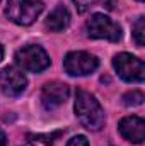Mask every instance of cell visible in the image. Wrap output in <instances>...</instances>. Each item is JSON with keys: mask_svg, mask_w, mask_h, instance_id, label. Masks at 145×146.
<instances>
[{"mask_svg": "<svg viewBox=\"0 0 145 146\" xmlns=\"http://www.w3.org/2000/svg\"><path fill=\"white\" fill-rule=\"evenodd\" d=\"M73 109H75L77 119L80 121V124L85 129H89V131H101L103 129L104 121H106L104 119V110H103L101 104L97 102V99L92 94L79 88L77 94H75Z\"/></svg>", "mask_w": 145, "mask_h": 146, "instance_id": "1", "label": "cell"}, {"mask_svg": "<svg viewBox=\"0 0 145 146\" xmlns=\"http://www.w3.org/2000/svg\"><path fill=\"white\" fill-rule=\"evenodd\" d=\"M43 9L44 5L41 0H9L5 14L19 26H31L39 17Z\"/></svg>", "mask_w": 145, "mask_h": 146, "instance_id": "2", "label": "cell"}, {"mask_svg": "<svg viewBox=\"0 0 145 146\" xmlns=\"http://www.w3.org/2000/svg\"><path fill=\"white\" fill-rule=\"evenodd\" d=\"M15 63L26 70V72H33V73H39L43 70H46L50 66V56L48 53L38 46V44H28L24 48H21L15 53Z\"/></svg>", "mask_w": 145, "mask_h": 146, "instance_id": "3", "label": "cell"}, {"mask_svg": "<svg viewBox=\"0 0 145 146\" xmlns=\"http://www.w3.org/2000/svg\"><path fill=\"white\" fill-rule=\"evenodd\" d=\"M113 66L119 78L130 83H140L145 78V66L144 61L130 53H119L113 58Z\"/></svg>", "mask_w": 145, "mask_h": 146, "instance_id": "4", "label": "cell"}, {"mask_svg": "<svg viewBox=\"0 0 145 146\" xmlns=\"http://www.w3.org/2000/svg\"><path fill=\"white\" fill-rule=\"evenodd\" d=\"M85 27H87L89 37H92V39H106L111 42H116L121 39V27L104 14L91 15Z\"/></svg>", "mask_w": 145, "mask_h": 146, "instance_id": "5", "label": "cell"}, {"mask_svg": "<svg viewBox=\"0 0 145 146\" xmlns=\"http://www.w3.org/2000/svg\"><path fill=\"white\" fill-rule=\"evenodd\" d=\"M99 66V60L85 51H72L65 56L63 60V68L65 72L72 76H85L96 72Z\"/></svg>", "mask_w": 145, "mask_h": 146, "instance_id": "6", "label": "cell"}, {"mask_svg": "<svg viewBox=\"0 0 145 146\" xmlns=\"http://www.w3.org/2000/svg\"><path fill=\"white\" fill-rule=\"evenodd\" d=\"M28 85L26 75L15 66H7L0 72V90L9 97H19Z\"/></svg>", "mask_w": 145, "mask_h": 146, "instance_id": "7", "label": "cell"}, {"mask_svg": "<svg viewBox=\"0 0 145 146\" xmlns=\"http://www.w3.org/2000/svg\"><path fill=\"white\" fill-rule=\"evenodd\" d=\"M68 95H70L68 85H65L62 82H50L41 90V104L46 110H53L63 106L67 102Z\"/></svg>", "mask_w": 145, "mask_h": 146, "instance_id": "8", "label": "cell"}, {"mask_svg": "<svg viewBox=\"0 0 145 146\" xmlns=\"http://www.w3.org/2000/svg\"><path fill=\"white\" fill-rule=\"evenodd\" d=\"M118 129H119V134L126 139V141H132L135 145H140L144 143L145 139V122L142 117L138 115H128V117H123L118 124Z\"/></svg>", "mask_w": 145, "mask_h": 146, "instance_id": "9", "label": "cell"}, {"mask_svg": "<svg viewBox=\"0 0 145 146\" xmlns=\"http://www.w3.org/2000/svg\"><path fill=\"white\" fill-rule=\"evenodd\" d=\"M70 24V14L68 10L63 7V5H58L46 19L44 22V27L51 33H60V31H65Z\"/></svg>", "mask_w": 145, "mask_h": 146, "instance_id": "10", "label": "cell"}, {"mask_svg": "<svg viewBox=\"0 0 145 146\" xmlns=\"http://www.w3.org/2000/svg\"><path fill=\"white\" fill-rule=\"evenodd\" d=\"M132 33H133V39H135L137 46L142 48L144 42H145V19L144 17H138V19H137V22L133 24Z\"/></svg>", "mask_w": 145, "mask_h": 146, "instance_id": "11", "label": "cell"}, {"mask_svg": "<svg viewBox=\"0 0 145 146\" xmlns=\"http://www.w3.org/2000/svg\"><path fill=\"white\" fill-rule=\"evenodd\" d=\"M144 99L145 97L140 90H132V92L123 95V104L128 106V107H137V106H142Z\"/></svg>", "mask_w": 145, "mask_h": 146, "instance_id": "12", "label": "cell"}, {"mask_svg": "<svg viewBox=\"0 0 145 146\" xmlns=\"http://www.w3.org/2000/svg\"><path fill=\"white\" fill-rule=\"evenodd\" d=\"M72 2L75 3V7H77L79 12H85V10H89L91 7H94L96 3H99L101 0H72Z\"/></svg>", "mask_w": 145, "mask_h": 146, "instance_id": "13", "label": "cell"}, {"mask_svg": "<svg viewBox=\"0 0 145 146\" xmlns=\"http://www.w3.org/2000/svg\"><path fill=\"white\" fill-rule=\"evenodd\" d=\"M67 146H89V139L85 136L79 134V136H73L72 139L67 143Z\"/></svg>", "mask_w": 145, "mask_h": 146, "instance_id": "14", "label": "cell"}, {"mask_svg": "<svg viewBox=\"0 0 145 146\" xmlns=\"http://www.w3.org/2000/svg\"><path fill=\"white\" fill-rule=\"evenodd\" d=\"M7 145V136H5V133L0 129V146H5Z\"/></svg>", "mask_w": 145, "mask_h": 146, "instance_id": "15", "label": "cell"}, {"mask_svg": "<svg viewBox=\"0 0 145 146\" xmlns=\"http://www.w3.org/2000/svg\"><path fill=\"white\" fill-rule=\"evenodd\" d=\"M2 58H3V48H2V44H0V61H2Z\"/></svg>", "mask_w": 145, "mask_h": 146, "instance_id": "16", "label": "cell"}, {"mask_svg": "<svg viewBox=\"0 0 145 146\" xmlns=\"http://www.w3.org/2000/svg\"><path fill=\"white\" fill-rule=\"evenodd\" d=\"M137 2H144V0H137Z\"/></svg>", "mask_w": 145, "mask_h": 146, "instance_id": "17", "label": "cell"}, {"mask_svg": "<svg viewBox=\"0 0 145 146\" xmlns=\"http://www.w3.org/2000/svg\"><path fill=\"white\" fill-rule=\"evenodd\" d=\"M0 2H2V0H0Z\"/></svg>", "mask_w": 145, "mask_h": 146, "instance_id": "18", "label": "cell"}]
</instances>
